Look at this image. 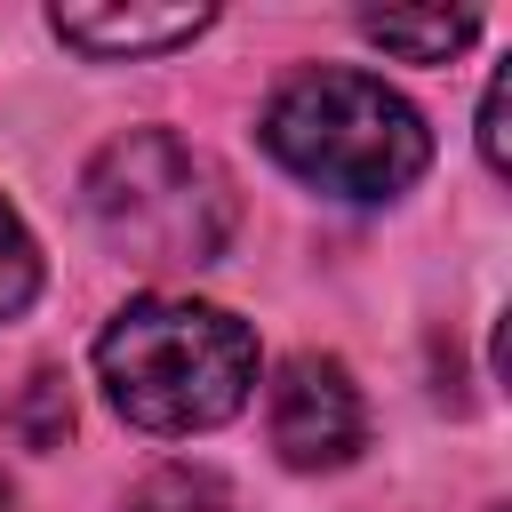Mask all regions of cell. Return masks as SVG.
<instances>
[{"mask_svg":"<svg viewBox=\"0 0 512 512\" xmlns=\"http://www.w3.org/2000/svg\"><path fill=\"white\" fill-rule=\"evenodd\" d=\"M88 216L96 232L144 264V272H200L224 256L240 200L224 184V168L208 152H192L168 128H128L88 160Z\"/></svg>","mask_w":512,"mask_h":512,"instance_id":"obj_3","label":"cell"},{"mask_svg":"<svg viewBox=\"0 0 512 512\" xmlns=\"http://www.w3.org/2000/svg\"><path fill=\"white\" fill-rule=\"evenodd\" d=\"M264 144H272L280 168H296L304 184H320L336 200H392L432 160L416 104L392 96L384 80H368V72H344V64L296 72L264 104Z\"/></svg>","mask_w":512,"mask_h":512,"instance_id":"obj_2","label":"cell"},{"mask_svg":"<svg viewBox=\"0 0 512 512\" xmlns=\"http://www.w3.org/2000/svg\"><path fill=\"white\" fill-rule=\"evenodd\" d=\"M128 512H240V496H232L216 472H200V464H160V472L128 496Z\"/></svg>","mask_w":512,"mask_h":512,"instance_id":"obj_7","label":"cell"},{"mask_svg":"<svg viewBox=\"0 0 512 512\" xmlns=\"http://www.w3.org/2000/svg\"><path fill=\"white\" fill-rule=\"evenodd\" d=\"M360 32H368L384 56H408V64H448V56L480 32V16H472V8H432V16H408V8H368V16H360Z\"/></svg>","mask_w":512,"mask_h":512,"instance_id":"obj_6","label":"cell"},{"mask_svg":"<svg viewBox=\"0 0 512 512\" xmlns=\"http://www.w3.org/2000/svg\"><path fill=\"white\" fill-rule=\"evenodd\" d=\"M504 96H512V80L496 72V80H488V96H480V152H488V168H496V176L512 168V144H504Z\"/></svg>","mask_w":512,"mask_h":512,"instance_id":"obj_10","label":"cell"},{"mask_svg":"<svg viewBox=\"0 0 512 512\" xmlns=\"http://www.w3.org/2000/svg\"><path fill=\"white\" fill-rule=\"evenodd\" d=\"M0 512H8V472H0Z\"/></svg>","mask_w":512,"mask_h":512,"instance_id":"obj_11","label":"cell"},{"mask_svg":"<svg viewBox=\"0 0 512 512\" xmlns=\"http://www.w3.org/2000/svg\"><path fill=\"white\" fill-rule=\"evenodd\" d=\"M24 432H32V448H56V440L72 432V400H64L56 376H32V416H24Z\"/></svg>","mask_w":512,"mask_h":512,"instance_id":"obj_9","label":"cell"},{"mask_svg":"<svg viewBox=\"0 0 512 512\" xmlns=\"http://www.w3.org/2000/svg\"><path fill=\"white\" fill-rule=\"evenodd\" d=\"M56 40L88 56H160L208 32V8H56Z\"/></svg>","mask_w":512,"mask_h":512,"instance_id":"obj_5","label":"cell"},{"mask_svg":"<svg viewBox=\"0 0 512 512\" xmlns=\"http://www.w3.org/2000/svg\"><path fill=\"white\" fill-rule=\"evenodd\" d=\"M360 440H368V400L344 376V360H328V352L280 360V376H272V448H280V464L336 472V464L360 456Z\"/></svg>","mask_w":512,"mask_h":512,"instance_id":"obj_4","label":"cell"},{"mask_svg":"<svg viewBox=\"0 0 512 512\" xmlns=\"http://www.w3.org/2000/svg\"><path fill=\"white\" fill-rule=\"evenodd\" d=\"M32 288H40V248H32L24 216L0 200V320H16L32 304Z\"/></svg>","mask_w":512,"mask_h":512,"instance_id":"obj_8","label":"cell"},{"mask_svg":"<svg viewBox=\"0 0 512 512\" xmlns=\"http://www.w3.org/2000/svg\"><path fill=\"white\" fill-rule=\"evenodd\" d=\"M96 376L136 432H208L240 416L256 384V336L216 304L136 296L96 336Z\"/></svg>","mask_w":512,"mask_h":512,"instance_id":"obj_1","label":"cell"}]
</instances>
